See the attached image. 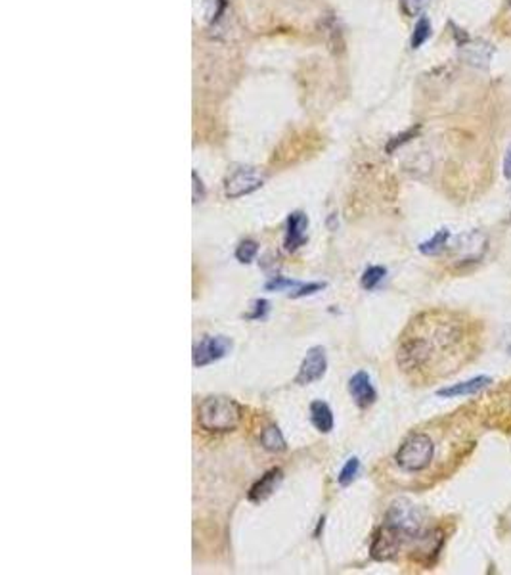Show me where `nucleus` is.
Masks as SVG:
<instances>
[{
	"label": "nucleus",
	"mask_w": 511,
	"mask_h": 575,
	"mask_svg": "<svg viewBox=\"0 0 511 575\" xmlns=\"http://www.w3.org/2000/svg\"><path fill=\"white\" fill-rule=\"evenodd\" d=\"M414 328V336H404L398 349V365L404 370H423L437 361V351H450L463 341L462 325L450 318L415 320Z\"/></svg>",
	"instance_id": "f257e3e1"
},
{
	"label": "nucleus",
	"mask_w": 511,
	"mask_h": 575,
	"mask_svg": "<svg viewBox=\"0 0 511 575\" xmlns=\"http://www.w3.org/2000/svg\"><path fill=\"white\" fill-rule=\"evenodd\" d=\"M244 409L230 397H207L197 406V424L205 431L224 434L240 426Z\"/></svg>",
	"instance_id": "f03ea898"
},
{
	"label": "nucleus",
	"mask_w": 511,
	"mask_h": 575,
	"mask_svg": "<svg viewBox=\"0 0 511 575\" xmlns=\"http://www.w3.org/2000/svg\"><path fill=\"white\" fill-rule=\"evenodd\" d=\"M383 529L397 541L398 549L408 539L414 541V539L425 537L422 512L418 510V506H414L412 502L404 501V499L395 501L391 504V508L387 510V516H385Z\"/></svg>",
	"instance_id": "7ed1b4c3"
},
{
	"label": "nucleus",
	"mask_w": 511,
	"mask_h": 575,
	"mask_svg": "<svg viewBox=\"0 0 511 575\" xmlns=\"http://www.w3.org/2000/svg\"><path fill=\"white\" fill-rule=\"evenodd\" d=\"M435 454L433 439L427 434H412L395 454L398 468L404 472H423L429 468Z\"/></svg>",
	"instance_id": "20e7f679"
},
{
	"label": "nucleus",
	"mask_w": 511,
	"mask_h": 575,
	"mask_svg": "<svg viewBox=\"0 0 511 575\" xmlns=\"http://www.w3.org/2000/svg\"><path fill=\"white\" fill-rule=\"evenodd\" d=\"M265 182V178L255 167H240L228 175L224 182V194L226 198H242L259 190Z\"/></svg>",
	"instance_id": "39448f33"
},
{
	"label": "nucleus",
	"mask_w": 511,
	"mask_h": 575,
	"mask_svg": "<svg viewBox=\"0 0 511 575\" xmlns=\"http://www.w3.org/2000/svg\"><path fill=\"white\" fill-rule=\"evenodd\" d=\"M230 351H232V340L230 338H226V336H207L194 347L192 361H194V366L201 368V366H207L215 361L224 359Z\"/></svg>",
	"instance_id": "423d86ee"
},
{
	"label": "nucleus",
	"mask_w": 511,
	"mask_h": 575,
	"mask_svg": "<svg viewBox=\"0 0 511 575\" xmlns=\"http://www.w3.org/2000/svg\"><path fill=\"white\" fill-rule=\"evenodd\" d=\"M325 368H328V359H325L324 347H310L301 363L299 372L295 376V384L309 386L312 381H318L325 374Z\"/></svg>",
	"instance_id": "0eeeda50"
},
{
	"label": "nucleus",
	"mask_w": 511,
	"mask_h": 575,
	"mask_svg": "<svg viewBox=\"0 0 511 575\" xmlns=\"http://www.w3.org/2000/svg\"><path fill=\"white\" fill-rule=\"evenodd\" d=\"M307 228H309V217L303 211H293L287 217V227H285L284 246L287 251L299 250L301 246L307 242Z\"/></svg>",
	"instance_id": "6e6552de"
},
{
	"label": "nucleus",
	"mask_w": 511,
	"mask_h": 575,
	"mask_svg": "<svg viewBox=\"0 0 511 575\" xmlns=\"http://www.w3.org/2000/svg\"><path fill=\"white\" fill-rule=\"evenodd\" d=\"M349 393L360 409H368L370 405H373V403H375V397H377L375 388H373L372 384V378H370L368 372H364V370H360V372H357L350 378Z\"/></svg>",
	"instance_id": "1a4fd4ad"
},
{
	"label": "nucleus",
	"mask_w": 511,
	"mask_h": 575,
	"mask_svg": "<svg viewBox=\"0 0 511 575\" xmlns=\"http://www.w3.org/2000/svg\"><path fill=\"white\" fill-rule=\"evenodd\" d=\"M282 479H284V472L280 470V468L268 470L265 476H260V479H257V481L253 483V487L249 489V495H247V499L251 502L267 501L268 497L276 491L278 486L282 483Z\"/></svg>",
	"instance_id": "9d476101"
},
{
	"label": "nucleus",
	"mask_w": 511,
	"mask_h": 575,
	"mask_svg": "<svg viewBox=\"0 0 511 575\" xmlns=\"http://www.w3.org/2000/svg\"><path fill=\"white\" fill-rule=\"evenodd\" d=\"M456 250L460 251V259L462 263L465 261H479L483 253L487 251V236L481 232H469V234L460 236Z\"/></svg>",
	"instance_id": "9b49d317"
},
{
	"label": "nucleus",
	"mask_w": 511,
	"mask_h": 575,
	"mask_svg": "<svg viewBox=\"0 0 511 575\" xmlns=\"http://www.w3.org/2000/svg\"><path fill=\"white\" fill-rule=\"evenodd\" d=\"M490 378L488 376H477V378H471L467 381H462V384H454L450 388H442L438 389V397H462V395H473L477 393L481 389H485L487 386H490Z\"/></svg>",
	"instance_id": "f8f14e48"
},
{
	"label": "nucleus",
	"mask_w": 511,
	"mask_h": 575,
	"mask_svg": "<svg viewBox=\"0 0 511 575\" xmlns=\"http://www.w3.org/2000/svg\"><path fill=\"white\" fill-rule=\"evenodd\" d=\"M310 422L314 428L322 434H330L333 429V413L324 401H312L310 403Z\"/></svg>",
	"instance_id": "ddd939ff"
},
{
	"label": "nucleus",
	"mask_w": 511,
	"mask_h": 575,
	"mask_svg": "<svg viewBox=\"0 0 511 575\" xmlns=\"http://www.w3.org/2000/svg\"><path fill=\"white\" fill-rule=\"evenodd\" d=\"M462 50H465V58L469 60V64L483 67H487L488 60L492 56V49L487 42H465L462 44Z\"/></svg>",
	"instance_id": "4468645a"
},
{
	"label": "nucleus",
	"mask_w": 511,
	"mask_h": 575,
	"mask_svg": "<svg viewBox=\"0 0 511 575\" xmlns=\"http://www.w3.org/2000/svg\"><path fill=\"white\" fill-rule=\"evenodd\" d=\"M260 445L265 447L270 453H282L285 451V439L278 426H267L260 434Z\"/></svg>",
	"instance_id": "2eb2a0df"
},
{
	"label": "nucleus",
	"mask_w": 511,
	"mask_h": 575,
	"mask_svg": "<svg viewBox=\"0 0 511 575\" xmlns=\"http://www.w3.org/2000/svg\"><path fill=\"white\" fill-rule=\"evenodd\" d=\"M448 238H450V232H448L447 228H440V230H437L435 234L431 236L427 242L420 243V251H422L423 255H437V253H440V251L447 248Z\"/></svg>",
	"instance_id": "dca6fc26"
},
{
	"label": "nucleus",
	"mask_w": 511,
	"mask_h": 575,
	"mask_svg": "<svg viewBox=\"0 0 511 575\" xmlns=\"http://www.w3.org/2000/svg\"><path fill=\"white\" fill-rule=\"evenodd\" d=\"M385 275H387V268L385 267H379V265L368 267L364 271V275H362V280H360V282H362V288H364V290H375L377 284L385 278Z\"/></svg>",
	"instance_id": "f3484780"
},
{
	"label": "nucleus",
	"mask_w": 511,
	"mask_h": 575,
	"mask_svg": "<svg viewBox=\"0 0 511 575\" xmlns=\"http://www.w3.org/2000/svg\"><path fill=\"white\" fill-rule=\"evenodd\" d=\"M358 470H360V461H358L357 456H352V458H349L347 461V464L341 468L339 476H337V481H339V486L347 487L350 486L355 479H357L358 476Z\"/></svg>",
	"instance_id": "a211bd4d"
},
{
	"label": "nucleus",
	"mask_w": 511,
	"mask_h": 575,
	"mask_svg": "<svg viewBox=\"0 0 511 575\" xmlns=\"http://www.w3.org/2000/svg\"><path fill=\"white\" fill-rule=\"evenodd\" d=\"M257 253H259V243L255 242V240H244V242L237 246V250H235V259L247 265V263H251L257 257Z\"/></svg>",
	"instance_id": "6ab92c4d"
},
{
	"label": "nucleus",
	"mask_w": 511,
	"mask_h": 575,
	"mask_svg": "<svg viewBox=\"0 0 511 575\" xmlns=\"http://www.w3.org/2000/svg\"><path fill=\"white\" fill-rule=\"evenodd\" d=\"M431 37V24L427 17H420L418 24L414 27V35H412V49H420L423 42Z\"/></svg>",
	"instance_id": "aec40b11"
},
{
	"label": "nucleus",
	"mask_w": 511,
	"mask_h": 575,
	"mask_svg": "<svg viewBox=\"0 0 511 575\" xmlns=\"http://www.w3.org/2000/svg\"><path fill=\"white\" fill-rule=\"evenodd\" d=\"M431 0H400V8L404 12L406 16L415 17L422 16L423 10L429 6Z\"/></svg>",
	"instance_id": "412c9836"
},
{
	"label": "nucleus",
	"mask_w": 511,
	"mask_h": 575,
	"mask_svg": "<svg viewBox=\"0 0 511 575\" xmlns=\"http://www.w3.org/2000/svg\"><path fill=\"white\" fill-rule=\"evenodd\" d=\"M297 286H301L297 280H292V278H284V276H274V278H270L267 282V288L268 292H282V290H285V288H297Z\"/></svg>",
	"instance_id": "4be33fe9"
},
{
	"label": "nucleus",
	"mask_w": 511,
	"mask_h": 575,
	"mask_svg": "<svg viewBox=\"0 0 511 575\" xmlns=\"http://www.w3.org/2000/svg\"><path fill=\"white\" fill-rule=\"evenodd\" d=\"M324 288H325V282L301 284V286H297V290H295V292L289 293V298H293V300H297V298H305V295H312V293L322 292Z\"/></svg>",
	"instance_id": "5701e85b"
},
{
	"label": "nucleus",
	"mask_w": 511,
	"mask_h": 575,
	"mask_svg": "<svg viewBox=\"0 0 511 575\" xmlns=\"http://www.w3.org/2000/svg\"><path fill=\"white\" fill-rule=\"evenodd\" d=\"M226 6V0H205V12L209 19H217Z\"/></svg>",
	"instance_id": "b1692460"
},
{
	"label": "nucleus",
	"mask_w": 511,
	"mask_h": 575,
	"mask_svg": "<svg viewBox=\"0 0 511 575\" xmlns=\"http://www.w3.org/2000/svg\"><path fill=\"white\" fill-rule=\"evenodd\" d=\"M268 309H270V303H268L267 300H257L255 303H253V311L247 315V318H249V320H259V318H265L268 313Z\"/></svg>",
	"instance_id": "393cba45"
},
{
	"label": "nucleus",
	"mask_w": 511,
	"mask_h": 575,
	"mask_svg": "<svg viewBox=\"0 0 511 575\" xmlns=\"http://www.w3.org/2000/svg\"><path fill=\"white\" fill-rule=\"evenodd\" d=\"M415 132H418V127H415V129L406 130L404 135H398V137L393 138V140L389 142V146H387V152H389V154H391V152H395V150H397L400 144H404V142H408V140H410V137H414Z\"/></svg>",
	"instance_id": "a878e982"
},
{
	"label": "nucleus",
	"mask_w": 511,
	"mask_h": 575,
	"mask_svg": "<svg viewBox=\"0 0 511 575\" xmlns=\"http://www.w3.org/2000/svg\"><path fill=\"white\" fill-rule=\"evenodd\" d=\"M192 180H194V196H192V198H194V203L201 202L203 198H205V187H203L201 178L197 177L195 171L192 173Z\"/></svg>",
	"instance_id": "bb28decb"
},
{
	"label": "nucleus",
	"mask_w": 511,
	"mask_h": 575,
	"mask_svg": "<svg viewBox=\"0 0 511 575\" xmlns=\"http://www.w3.org/2000/svg\"><path fill=\"white\" fill-rule=\"evenodd\" d=\"M503 177L511 178V146L508 148V154L503 157Z\"/></svg>",
	"instance_id": "cd10ccee"
},
{
	"label": "nucleus",
	"mask_w": 511,
	"mask_h": 575,
	"mask_svg": "<svg viewBox=\"0 0 511 575\" xmlns=\"http://www.w3.org/2000/svg\"><path fill=\"white\" fill-rule=\"evenodd\" d=\"M508 2H510V6H511V0H508Z\"/></svg>",
	"instance_id": "c85d7f7f"
}]
</instances>
